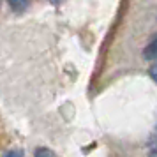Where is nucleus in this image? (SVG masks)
Wrapping results in <instances>:
<instances>
[{
  "label": "nucleus",
  "mask_w": 157,
  "mask_h": 157,
  "mask_svg": "<svg viewBox=\"0 0 157 157\" xmlns=\"http://www.w3.org/2000/svg\"><path fill=\"white\" fill-rule=\"evenodd\" d=\"M148 147H150L152 150H154V152H157V134L150 138V141H148Z\"/></svg>",
  "instance_id": "nucleus-6"
},
{
  "label": "nucleus",
  "mask_w": 157,
  "mask_h": 157,
  "mask_svg": "<svg viewBox=\"0 0 157 157\" xmlns=\"http://www.w3.org/2000/svg\"><path fill=\"white\" fill-rule=\"evenodd\" d=\"M29 2L30 0H7L9 7L13 9L14 13H21V11H25V9L29 7Z\"/></svg>",
  "instance_id": "nucleus-2"
},
{
  "label": "nucleus",
  "mask_w": 157,
  "mask_h": 157,
  "mask_svg": "<svg viewBox=\"0 0 157 157\" xmlns=\"http://www.w3.org/2000/svg\"><path fill=\"white\" fill-rule=\"evenodd\" d=\"M143 57L147 58V60H157V34L152 37V41L143 50Z\"/></svg>",
  "instance_id": "nucleus-1"
},
{
  "label": "nucleus",
  "mask_w": 157,
  "mask_h": 157,
  "mask_svg": "<svg viewBox=\"0 0 157 157\" xmlns=\"http://www.w3.org/2000/svg\"><path fill=\"white\" fill-rule=\"evenodd\" d=\"M36 157H55V154L51 152V150L44 148V147H39L36 150Z\"/></svg>",
  "instance_id": "nucleus-3"
},
{
  "label": "nucleus",
  "mask_w": 157,
  "mask_h": 157,
  "mask_svg": "<svg viewBox=\"0 0 157 157\" xmlns=\"http://www.w3.org/2000/svg\"><path fill=\"white\" fill-rule=\"evenodd\" d=\"M4 157H25V155H23L21 150H9V152L4 154Z\"/></svg>",
  "instance_id": "nucleus-4"
},
{
  "label": "nucleus",
  "mask_w": 157,
  "mask_h": 157,
  "mask_svg": "<svg viewBox=\"0 0 157 157\" xmlns=\"http://www.w3.org/2000/svg\"><path fill=\"white\" fill-rule=\"evenodd\" d=\"M148 72H150V78H152V79H154V81L157 83V64L152 65V67L148 69Z\"/></svg>",
  "instance_id": "nucleus-5"
},
{
  "label": "nucleus",
  "mask_w": 157,
  "mask_h": 157,
  "mask_svg": "<svg viewBox=\"0 0 157 157\" xmlns=\"http://www.w3.org/2000/svg\"><path fill=\"white\" fill-rule=\"evenodd\" d=\"M148 157H157V152H152V154H150Z\"/></svg>",
  "instance_id": "nucleus-7"
}]
</instances>
